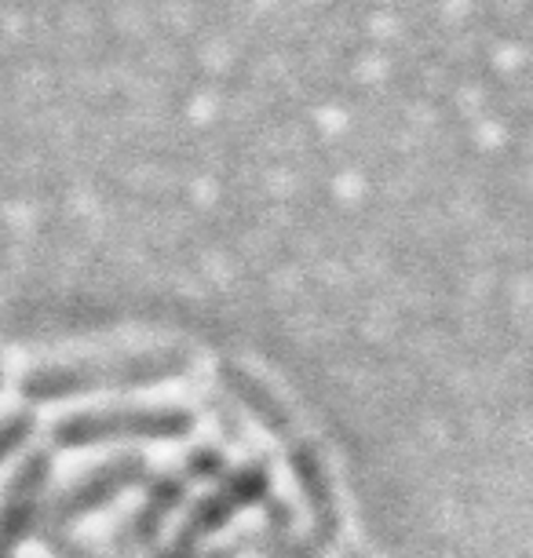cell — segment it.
Returning <instances> with one entry per match:
<instances>
[{
	"label": "cell",
	"instance_id": "4",
	"mask_svg": "<svg viewBox=\"0 0 533 558\" xmlns=\"http://www.w3.org/2000/svg\"><path fill=\"white\" fill-rule=\"evenodd\" d=\"M45 482H48V457L45 452L29 457L23 468L15 471L12 486H8L4 497H0V555H8L26 536Z\"/></svg>",
	"mask_w": 533,
	"mask_h": 558
},
{
	"label": "cell",
	"instance_id": "3",
	"mask_svg": "<svg viewBox=\"0 0 533 558\" xmlns=\"http://www.w3.org/2000/svg\"><path fill=\"white\" fill-rule=\"evenodd\" d=\"M140 478H143V460L140 457L107 460V463H99L92 475L73 482V486L59 497L51 514H56V522H70V519H77V514H88L92 508L107 504L113 493L129 489L132 482H140Z\"/></svg>",
	"mask_w": 533,
	"mask_h": 558
},
{
	"label": "cell",
	"instance_id": "1",
	"mask_svg": "<svg viewBox=\"0 0 533 558\" xmlns=\"http://www.w3.org/2000/svg\"><path fill=\"white\" fill-rule=\"evenodd\" d=\"M194 365V351L180 343L140 347V351H113L73 362L37 365L23 376V395L34 402L48 398H73L92 391H118V387H150L172 376H183Z\"/></svg>",
	"mask_w": 533,
	"mask_h": 558
},
{
	"label": "cell",
	"instance_id": "2",
	"mask_svg": "<svg viewBox=\"0 0 533 558\" xmlns=\"http://www.w3.org/2000/svg\"><path fill=\"white\" fill-rule=\"evenodd\" d=\"M194 430V416L186 409L154 405V409H92V413L62 416L56 424V441L66 449L99 446L118 438H183Z\"/></svg>",
	"mask_w": 533,
	"mask_h": 558
},
{
	"label": "cell",
	"instance_id": "5",
	"mask_svg": "<svg viewBox=\"0 0 533 558\" xmlns=\"http://www.w3.org/2000/svg\"><path fill=\"white\" fill-rule=\"evenodd\" d=\"M29 430H34V416H29V413H8V416H0V460L12 457V452L26 441Z\"/></svg>",
	"mask_w": 533,
	"mask_h": 558
}]
</instances>
